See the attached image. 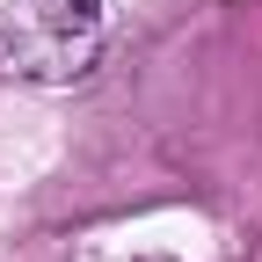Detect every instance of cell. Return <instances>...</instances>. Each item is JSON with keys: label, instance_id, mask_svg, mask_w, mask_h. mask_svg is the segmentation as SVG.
Instances as JSON below:
<instances>
[{"label": "cell", "instance_id": "1", "mask_svg": "<svg viewBox=\"0 0 262 262\" xmlns=\"http://www.w3.org/2000/svg\"><path fill=\"white\" fill-rule=\"evenodd\" d=\"M102 51V0H0V73L80 80Z\"/></svg>", "mask_w": 262, "mask_h": 262}]
</instances>
